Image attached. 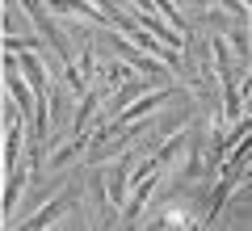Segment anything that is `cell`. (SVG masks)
<instances>
[{
  "instance_id": "1",
  "label": "cell",
  "mask_w": 252,
  "mask_h": 231,
  "mask_svg": "<svg viewBox=\"0 0 252 231\" xmlns=\"http://www.w3.org/2000/svg\"><path fill=\"white\" fill-rule=\"evenodd\" d=\"M215 63H219V84H223V114L235 118L240 114V93H235V71H231V59H227V42L215 38Z\"/></svg>"
},
{
  "instance_id": "2",
  "label": "cell",
  "mask_w": 252,
  "mask_h": 231,
  "mask_svg": "<svg viewBox=\"0 0 252 231\" xmlns=\"http://www.w3.org/2000/svg\"><path fill=\"white\" fill-rule=\"evenodd\" d=\"M168 93H172V89H156L152 97H143V101H135V105L118 109V114L109 118V126H105V131H101V139H105V134H114V131H122V126L130 122V118H143V114H152V109L160 105V101H168Z\"/></svg>"
},
{
  "instance_id": "3",
  "label": "cell",
  "mask_w": 252,
  "mask_h": 231,
  "mask_svg": "<svg viewBox=\"0 0 252 231\" xmlns=\"http://www.w3.org/2000/svg\"><path fill=\"white\" fill-rule=\"evenodd\" d=\"M59 210H63V198H55V202L46 206V210L38 214V219H30V223H26V231H42V227H51V223L59 219Z\"/></svg>"
}]
</instances>
